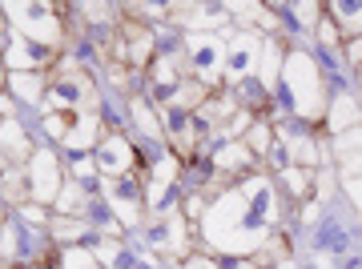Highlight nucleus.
Masks as SVG:
<instances>
[{
  "mask_svg": "<svg viewBox=\"0 0 362 269\" xmlns=\"http://www.w3.org/2000/svg\"><path fill=\"white\" fill-rule=\"evenodd\" d=\"M4 173H8V161H4V157H0V177H4Z\"/></svg>",
  "mask_w": 362,
  "mask_h": 269,
  "instance_id": "4c0bfd02",
  "label": "nucleus"
},
{
  "mask_svg": "<svg viewBox=\"0 0 362 269\" xmlns=\"http://www.w3.org/2000/svg\"><path fill=\"white\" fill-rule=\"evenodd\" d=\"M93 257H97V261H105V269H137L133 253L125 249V245H117V241L97 245V249H93Z\"/></svg>",
  "mask_w": 362,
  "mask_h": 269,
  "instance_id": "412c9836",
  "label": "nucleus"
},
{
  "mask_svg": "<svg viewBox=\"0 0 362 269\" xmlns=\"http://www.w3.org/2000/svg\"><path fill=\"white\" fill-rule=\"evenodd\" d=\"M338 153H346V157H358L362 153V125L338 137Z\"/></svg>",
  "mask_w": 362,
  "mask_h": 269,
  "instance_id": "c756f323",
  "label": "nucleus"
},
{
  "mask_svg": "<svg viewBox=\"0 0 362 269\" xmlns=\"http://www.w3.org/2000/svg\"><path fill=\"white\" fill-rule=\"evenodd\" d=\"M358 80H362V68H358Z\"/></svg>",
  "mask_w": 362,
  "mask_h": 269,
  "instance_id": "a19ab883",
  "label": "nucleus"
},
{
  "mask_svg": "<svg viewBox=\"0 0 362 269\" xmlns=\"http://www.w3.org/2000/svg\"><path fill=\"white\" fill-rule=\"evenodd\" d=\"M326 13H330V20H334L338 28H346L350 37H362V4H354V0H338V4H326Z\"/></svg>",
  "mask_w": 362,
  "mask_h": 269,
  "instance_id": "6ab92c4d",
  "label": "nucleus"
},
{
  "mask_svg": "<svg viewBox=\"0 0 362 269\" xmlns=\"http://www.w3.org/2000/svg\"><path fill=\"white\" fill-rule=\"evenodd\" d=\"M169 13L177 16L185 28L194 32H206V28H221L226 25V4H169Z\"/></svg>",
  "mask_w": 362,
  "mask_h": 269,
  "instance_id": "ddd939ff",
  "label": "nucleus"
},
{
  "mask_svg": "<svg viewBox=\"0 0 362 269\" xmlns=\"http://www.w3.org/2000/svg\"><path fill=\"white\" fill-rule=\"evenodd\" d=\"M274 217H278V193L270 177L254 173L246 181H233L230 189H221V197L209 201L202 233L221 253H258L270 241Z\"/></svg>",
  "mask_w": 362,
  "mask_h": 269,
  "instance_id": "f257e3e1",
  "label": "nucleus"
},
{
  "mask_svg": "<svg viewBox=\"0 0 362 269\" xmlns=\"http://www.w3.org/2000/svg\"><path fill=\"white\" fill-rule=\"evenodd\" d=\"M133 121H137V128H141L145 137H153V141H165L161 116L153 113V104L145 101V97H133Z\"/></svg>",
  "mask_w": 362,
  "mask_h": 269,
  "instance_id": "aec40b11",
  "label": "nucleus"
},
{
  "mask_svg": "<svg viewBox=\"0 0 362 269\" xmlns=\"http://www.w3.org/2000/svg\"><path fill=\"white\" fill-rule=\"evenodd\" d=\"M0 61H4L8 73H45V68H52V64L61 61V52L45 49V44H33V40H25V37L13 32L8 49L0 52Z\"/></svg>",
  "mask_w": 362,
  "mask_h": 269,
  "instance_id": "6e6552de",
  "label": "nucleus"
},
{
  "mask_svg": "<svg viewBox=\"0 0 362 269\" xmlns=\"http://www.w3.org/2000/svg\"><path fill=\"white\" fill-rule=\"evenodd\" d=\"M21 217L33 221V225H49V217H45V209H40L37 201H25V205H21Z\"/></svg>",
  "mask_w": 362,
  "mask_h": 269,
  "instance_id": "473e14b6",
  "label": "nucleus"
},
{
  "mask_svg": "<svg viewBox=\"0 0 362 269\" xmlns=\"http://www.w3.org/2000/svg\"><path fill=\"white\" fill-rule=\"evenodd\" d=\"M81 185L77 181H69L65 189H61V197H57V209H61V217H73V213H81Z\"/></svg>",
  "mask_w": 362,
  "mask_h": 269,
  "instance_id": "393cba45",
  "label": "nucleus"
},
{
  "mask_svg": "<svg viewBox=\"0 0 362 269\" xmlns=\"http://www.w3.org/2000/svg\"><path fill=\"white\" fill-rule=\"evenodd\" d=\"M286 89H290V97H294L298 116H306V121L326 116L322 73H318V64H314L306 52H290V56H286Z\"/></svg>",
  "mask_w": 362,
  "mask_h": 269,
  "instance_id": "7ed1b4c3",
  "label": "nucleus"
},
{
  "mask_svg": "<svg viewBox=\"0 0 362 269\" xmlns=\"http://www.w3.org/2000/svg\"><path fill=\"white\" fill-rule=\"evenodd\" d=\"M262 44L254 32H238V37L226 44V80L230 85H242V80H258L262 68Z\"/></svg>",
  "mask_w": 362,
  "mask_h": 269,
  "instance_id": "423d86ee",
  "label": "nucleus"
},
{
  "mask_svg": "<svg viewBox=\"0 0 362 269\" xmlns=\"http://www.w3.org/2000/svg\"><path fill=\"white\" fill-rule=\"evenodd\" d=\"M49 233H52V241H73V237L85 233V225H81V221H69V217H52Z\"/></svg>",
  "mask_w": 362,
  "mask_h": 269,
  "instance_id": "bb28decb",
  "label": "nucleus"
},
{
  "mask_svg": "<svg viewBox=\"0 0 362 269\" xmlns=\"http://www.w3.org/2000/svg\"><path fill=\"white\" fill-rule=\"evenodd\" d=\"M185 221H181V213H173V209H165L161 217L149 225V249H157V253H185Z\"/></svg>",
  "mask_w": 362,
  "mask_h": 269,
  "instance_id": "f8f14e48",
  "label": "nucleus"
},
{
  "mask_svg": "<svg viewBox=\"0 0 362 269\" xmlns=\"http://www.w3.org/2000/svg\"><path fill=\"white\" fill-rule=\"evenodd\" d=\"M0 32H4V4H0Z\"/></svg>",
  "mask_w": 362,
  "mask_h": 269,
  "instance_id": "58836bf2",
  "label": "nucleus"
},
{
  "mask_svg": "<svg viewBox=\"0 0 362 269\" xmlns=\"http://www.w3.org/2000/svg\"><path fill=\"white\" fill-rule=\"evenodd\" d=\"M342 185H346V193L358 201V209H362V177H342Z\"/></svg>",
  "mask_w": 362,
  "mask_h": 269,
  "instance_id": "f704fd0d",
  "label": "nucleus"
},
{
  "mask_svg": "<svg viewBox=\"0 0 362 269\" xmlns=\"http://www.w3.org/2000/svg\"><path fill=\"white\" fill-rule=\"evenodd\" d=\"M73 121H77V116H69V113H45V133L57 137V141H65L69 128H73Z\"/></svg>",
  "mask_w": 362,
  "mask_h": 269,
  "instance_id": "cd10ccee",
  "label": "nucleus"
},
{
  "mask_svg": "<svg viewBox=\"0 0 362 269\" xmlns=\"http://www.w3.org/2000/svg\"><path fill=\"white\" fill-rule=\"evenodd\" d=\"M28 189L37 197V205L61 197L65 181H61V165H57L52 149H37V153H33V161H28Z\"/></svg>",
  "mask_w": 362,
  "mask_h": 269,
  "instance_id": "9d476101",
  "label": "nucleus"
},
{
  "mask_svg": "<svg viewBox=\"0 0 362 269\" xmlns=\"http://www.w3.org/2000/svg\"><path fill=\"white\" fill-rule=\"evenodd\" d=\"M61 8H52V4H4V16L13 20V32L16 37L33 40V44H45V49H57L65 44V25H61Z\"/></svg>",
  "mask_w": 362,
  "mask_h": 269,
  "instance_id": "20e7f679",
  "label": "nucleus"
},
{
  "mask_svg": "<svg viewBox=\"0 0 362 269\" xmlns=\"http://www.w3.org/2000/svg\"><path fill=\"white\" fill-rule=\"evenodd\" d=\"M149 97L153 101H161L165 109H173L181 97V89H185V68H181V56L177 52H161V56H153L149 61Z\"/></svg>",
  "mask_w": 362,
  "mask_h": 269,
  "instance_id": "0eeeda50",
  "label": "nucleus"
},
{
  "mask_svg": "<svg viewBox=\"0 0 362 269\" xmlns=\"http://www.w3.org/2000/svg\"><path fill=\"white\" fill-rule=\"evenodd\" d=\"M346 61H350V64H358V68H362V37H354V40L346 44Z\"/></svg>",
  "mask_w": 362,
  "mask_h": 269,
  "instance_id": "72a5a7b5",
  "label": "nucleus"
},
{
  "mask_svg": "<svg viewBox=\"0 0 362 269\" xmlns=\"http://www.w3.org/2000/svg\"><path fill=\"white\" fill-rule=\"evenodd\" d=\"M185 269H218V261H214V257H206V253H197V257H189V261H185Z\"/></svg>",
  "mask_w": 362,
  "mask_h": 269,
  "instance_id": "c9c22d12",
  "label": "nucleus"
},
{
  "mask_svg": "<svg viewBox=\"0 0 362 269\" xmlns=\"http://www.w3.org/2000/svg\"><path fill=\"white\" fill-rule=\"evenodd\" d=\"M326 125H330V133H350V128H358L362 125V109H358V101L354 97H330L326 101Z\"/></svg>",
  "mask_w": 362,
  "mask_h": 269,
  "instance_id": "2eb2a0df",
  "label": "nucleus"
},
{
  "mask_svg": "<svg viewBox=\"0 0 362 269\" xmlns=\"http://www.w3.org/2000/svg\"><path fill=\"white\" fill-rule=\"evenodd\" d=\"M33 153H37V149H33L25 128L16 125V121H4V125H0V157L21 165V161H33Z\"/></svg>",
  "mask_w": 362,
  "mask_h": 269,
  "instance_id": "f3484780",
  "label": "nucleus"
},
{
  "mask_svg": "<svg viewBox=\"0 0 362 269\" xmlns=\"http://www.w3.org/2000/svg\"><path fill=\"white\" fill-rule=\"evenodd\" d=\"M85 109H97V85L93 77L81 68L73 56H61L49 73V101H45V113H69L81 116Z\"/></svg>",
  "mask_w": 362,
  "mask_h": 269,
  "instance_id": "f03ea898",
  "label": "nucleus"
},
{
  "mask_svg": "<svg viewBox=\"0 0 362 269\" xmlns=\"http://www.w3.org/2000/svg\"><path fill=\"white\" fill-rule=\"evenodd\" d=\"M65 269H101V261L89 249H65Z\"/></svg>",
  "mask_w": 362,
  "mask_h": 269,
  "instance_id": "c85d7f7f",
  "label": "nucleus"
},
{
  "mask_svg": "<svg viewBox=\"0 0 362 269\" xmlns=\"http://www.w3.org/2000/svg\"><path fill=\"white\" fill-rule=\"evenodd\" d=\"M37 269H49V265H37Z\"/></svg>",
  "mask_w": 362,
  "mask_h": 269,
  "instance_id": "ea45409f",
  "label": "nucleus"
},
{
  "mask_svg": "<svg viewBox=\"0 0 362 269\" xmlns=\"http://www.w3.org/2000/svg\"><path fill=\"white\" fill-rule=\"evenodd\" d=\"M101 133H105L101 113H81L77 121H73V128H69V137H65L61 145H69L73 153H81V149H97Z\"/></svg>",
  "mask_w": 362,
  "mask_h": 269,
  "instance_id": "dca6fc26",
  "label": "nucleus"
},
{
  "mask_svg": "<svg viewBox=\"0 0 362 269\" xmlns=\"http://www.w3.org/2000/svg\"><path fill=\"white\" fill-rule=\"evenodd\" d=\"M0 193H4L13 205H21L28 193H33V189H28V173H21V169H8V173L0 177Z\"/></svg>",
  "mask_w": 362,
  "mask_h": 269,
  "instance_id": "5701e85b",
  "label": "nucleus"
},
{
  "mask_svg": "<svg viewBox=\"0 0 362 269\" xmlns=\"http://www.w3.org/2000/svg\"><path fill=\"white\" fill-rule=\"evenodd\" d=\"M93 157H97V169H101L105 177H125V173H133V165H137V153H133V145L117 133V128H105L101 141H97V149H93Z\"/></svg>",
  "mask_w": 362,
  "mask_h": 269,
  "instance_id": "1a4fd4ad",
  "label": "nucleus"
},
{
  "mask_svg": "<svg viewBox=\"0 0 362 269\" xmlns=\"http://www.w3.org/2000/svg\"><path fill=\"white\" fill-rule=\"evenodd\" d=\"M314 161H318L314 141H310V137H294V141H290V165H294V169H310Z\"/></svg>",
  "mask_w": 362,
  "mask_h": 269,
  "instance_id": "b1692460",
  "label": "nucleus"
},
{
  "mask_svg": "<svg viewBox=\"0 0 362 269\" xmlns=\"http://www.w3.org/2000/svg\"><path fill=\"white\" fill-rule=\"evenodd\" d=\"M8 85V68H4V61H0V89Z\"/></svg>",
  "mask_w": 362,
  "mask_h": 269,
  "instance_id": "e433bc0d",
  "label": "nucleus"
},
{
  "mask_svg": "<svg viewBox=\"0 0 362 269\" xmlns=\"http://www.w3.org/2000/svg\"><path fill=\"white\" fill-rule=\"evenodd\" d=\"M282 185L294 193V197H306V193H310V173L290 165V169H282Z\"/></svg>",
  "mask_w": 362,
  "mask_h": 269,
  "instance_id": "a878e982",
  "label": "nucleus"
},
{
  "mask_svg": "<svg viewBox=\"0 0 362 269\" xmlns=\"http://www.w3.org/2000/svg\"><path fill=\"white\" fill-rule=\"evenodd\" d=\"M242 145H246V149H250L254 157H266V153H270V145H274V128H270V121H254V125L246 128Z\"/></svg>",
  "mask_w": 362,
  "mask_h": 269,
  "instance_id": "4be33fe9",
  "label": "nucleus"
},
{
  "mask_svg": "<svg viewBox=\"0 0 362 269\" xmlns=\"http://www.w3.org/2000/svg\"><path fill=\"white\" fill-rule=\"evenodd\" d=\"M109 201H113V213L125 225H137L141 221V205H145V185L133 173H125V177H113L109 181Z\"/></svg>",
  "mask_w": 362,
  "mask_h": 269,
  "instance_id": "9b49d317",
  "label": "nucleus"
},
{
  "mask_svg": "<svg viewBox=\"0 0 362 269\" xmlns=\"http://www.w3.org/2000/svg\"><path fill=\"white\" fill-rule=\"evenodd\" d=\"M8 92L25 104H40L49 92V73H8Z\"/></svg>",
  "mask_w": 362,
  "mask_h": 269,
  "instance_id": "a211bd4d",
  "label": "nucleus"
},
{
  "mask_svg": "<svg viewBox=\"0 0 362 269\" xmlns=\"http://www.w3.org/2000/svg\"><path fill=\"white\" fill-rule=\"evenodd\" d=\"M185 44H189V49H185V61L194 68L197 85H206V89L218 92L221 77H226V40L209 37V32H189Z\"/></svg>",
  "mask_w": 362,
  "mask_h": 269,
  "instance_id": "39448f33",
  "label": "nucleus"
},
{
  "mask_svg": "<svg viewBox=\"0 0 362 269\" xmlns=\"http://www.w3.org/2000/svg\"><path fill=\"white\" fill-rule=\"evenodd\" d=\"M177 173H181L177 157H165V161H161V165L153 169L149 185H145V205H149V209L165 205V197H169L173 189H177Z\"/></svg>",
  "mask_w": 362,
  "mask_h": 269,
  "instance_id": "4468645a",
  "label": "nucleus"
},
{
  "mask_svg": "<svg viewBox=\"0 0 362 269\" xmlns=\"http://www.w3.org/2000/svg\"><path fill=\"white\" fill-rule=\"evenodd\" d=\"M125 13H141V20H153V16H165L169 4H129Z\"/></svg>",
  "mask_w": 362,
  "mask_h": 269,
  "instance_id": "2f4dec72",
  "label": "nucleus"
},
{
  "mask_svg": "<svg viewBox=\"0 0 362 269\" xmlns=\"http://www.w3.org/2000/svg\"><path fill=\"white\" fill-rule=\"evenodd\" d=\"M318 40H322L326 49H338V44H342V37H338V25L330 20V16H322V20H318Z\"/></svg>",
  "mask_w": 362,
  "mask_h": 269,
  "instance_id": "7c9ffc66",
  "label": "nucleus"
}]
</instances>
